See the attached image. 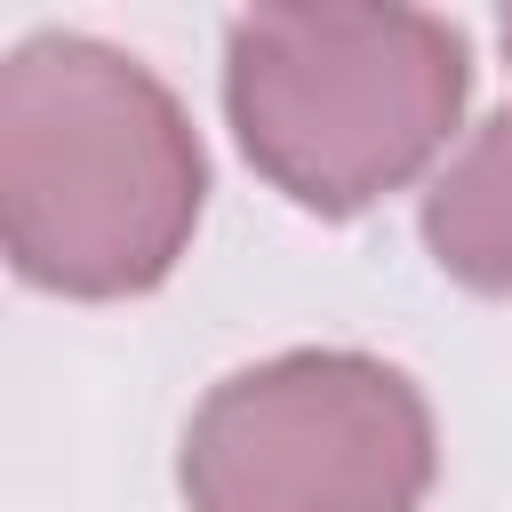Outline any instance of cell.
Returning a JSON list of instances; mask_svg holds the SVG:
<instances>
[{
  "mask_svg": "<svg viewBox=\"0 0 512 512\" xmlns=\"http://www.w3.org/2000/svg\"><path fill=\"white\" fill-rule=\"evenodd\" d=\"M200 192V136L136 56L40 32L0 64V240L32 288L136 296L168 280Z\"/></svg>",
  "mask_w": 512,
  "mask_h": 512,
  "instance_id": "1",
  "label": "cell"
},
{
  "mask_svg": "<svg viewBox=\"0 0 512 512\" xmlns=\"http://www.w3.org/2000/svg\"><path fill=\"white\" fill-rule=\"evenodd\" d=\"M504 56H512V16H504Z\"/></svg>",
  "mask_w": 512,
  "mask_h": 512,
  "instance_id": "5",
  "label": "cell"
},
{
  "mask_svg": "<svg viewBox=\"0 0 512 512\" xmlns=\"http://www.w3.org/2000/svg\"><path fill=\"white\" fill-rule=\"evenodd\" d=\"M464 32L432 8H248L224 40L240 152L312 216L400 192L456 128Z\"/></svg>",
  "mask_w": 512,
  "mask_h": 512,
  "instance_id": "2",
  "label": "cell"
},
{
  "mask_svg": "<svg viewBox=\"0 0 512 512\" xmlns=\"http://www.w3.org/2000/svg\"><path fill=\"white\" fill-rule=\"evenodd\" d=\"M184 512H416L432 408L368 352H280L224 376L184 424Z\"/></svg>",
  "mask_w": 512,
  "mask_h": 512,
  "instance_id": "3",
  "label": "cell"
},
{
  "mask_svg": "<svg viewBox=\"0 0 512 512\" xmlns=\"http://www.w3.org/2000/svg\"><path fill=\"white\" fill-rule=\"evenodd\" d=\"M424 248L448 280L512 296V112L472 128V144L424 192Z\"/></svg>",
  "mask_w": 512,
  "mask_h": 512,
  "instance_id": "4",
  "label": "cell"
}]
</instances>
